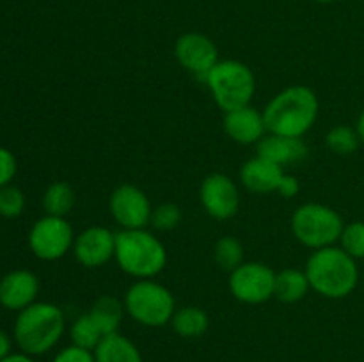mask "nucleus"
Returning a JSON list of instances; mask_svg holds the SVG:
<instances>
[{
    "mask_svg": "<svg viewBox=\"0 0 364 362\" xmlns=\"http://www.w3.org/2000/svg\"><path fill=\"white\" fill-rule=\"evenodd\" d=\"M355 131H358L359 138H361V142L364 144V109L361 110V114H359V119H358V126H355Z\"/></svg>",
    "mask_w": 364,
    "mask_h": 362,
    "instance_id": "nucleus-34",
    "label": "nucleus"
},
{
    "mask_svg": "<svg viewBox=\"0 0 364 362\" xmlns=\"http://www.w3.org/2000/svg\"><path fill=\"white\" fill-rule=\"evenodd\" d=\"M309 280L306 272L295 268H287L283 272L276 273V287H274V297L284 304H295L302 300L309 291Z\"/></svg>",
    "mask_w": 364,
    "mask_h": 362,
    "instance_id": "nucleus-19",
    "label": "nucleus"
},
{
    "mask_svg": "<svg viewBox=\"0 0 364 362\" xmlns=\"http://www.w3.org/2000/svg\"><path fill=\"white\" fill-rule=\"evenodd\" d=\"M11 353V339L4 330H0V361Z\"/></svg>",
    "mask_w": 364,
    "mask_h": 362,
    "instance_id": "nucleus-32",
    "label": "nucleus"
},
{
    "mask_svg": "<svg viewBox=\"0 0 364 362\" xmlns=\"http://www.w3.org/2000/svg\"><path fill=\"white\" fill-rule=\"evenodd\" d=\"M318 117V98L308 85H291L277 92L263 110L267 131L284 137L308 133Z\"/></svg>",
    "mask_w": 364,
    "mask_h": 362,
    "instance_id": "nucleus-1",
    "label": "nucleus"
},
{
    "mask_svg": "<svg viewBox=\"0 0 364 362\" xmlns=\"http://www.w3.org/2000/svg\"><path fill=\"white\" fill-rule=\"evenodd\" d=\"M73 254L85 268H98L116 256V234L102 226H92L75 236Z\"/></svg>",
    "mask_w": 364,
    "mask_h": 362,
    "instance_id": "nucleus-13",
    "label": "nucleus"
},
{
    "mask_svg": "<svg viewBox=\"0 0 364 362\" xmlns=\"http://www.w3.org/2000/svg\"><path fill=\"white\" fill-rule=\"evenodd\" d=\"M205 84L224 112L247 106L256 92V78L251 67L233 59L219 60L206 75Z\"/></svg>",
    "mask_w": 364,
    "mask_h": 362,
    "instance_id": "nucleus-5",
    "label": "nucleus"
},
{
    "mask_svg": "<svg viewBox=\"0 0 364 362\" xmlns=\"http://www.w3.org/2000/svg\"><path fill=\"white\" fill-rule=\"evenodd\" d=\"M71 341H73L75 346L85 348V350L95 351V348L98 346L100 341L103 339L102 330L98 329V325L95 323V319L91 318V314H82L78 316L77 319L73 322L70 330Z\"/></svg>",
    "mask_w": 364,
    "mask_h": 362,
    "instance_id": "nucleus-23",
    "label": "nucleus"
},
{
    "mask_svg": "<svg viewBox=\"0 0 364 362\" xmlns=\"http://www.w3.org/2000/svg\"><path fill=\"white\" fill-rule=\"evenodd\" d=\"M316 2H320V4H331V2H334V0H316Z\"/></svg>",
    "mask_w": 364,
    "mask_h": 362,
    "instance_id": "nucleus-35",
    "label": "nucleus"
},
{
    "mask_svg": "<svg viewBox=\"0 0 364 362\" xmlns=\"http://www.w3.org/2000/svg\"><path fill=\"white\" fill-rule=\"evenodd\" d=\"M52 362H96V361H95V353H92L91 350H85V348L71 344V346L63 348V350L53 357Z\"/></svg>",
    "mask_w": 364,
    "mask_h": 362,
    "instance_id": "nucleus-30",
    "label": "nucleus"
},
{
    "mask_svg": "<svg viewBox=\"0 0 364 362\" xmlns=\"http://www.w3.org/2000/svg\"><path fill=\"white\" fill-rule=\"evenodd\" d=\"M327 148L333 153L341 156L352 155L355 149L361 144V138H359L358 131L350 126H345V124H340V126L331 128L329 133L326 137Z\"/></svg>",
    "mask_w": 364,
    "mask_h": 362,
    "instance_id": "nucleus-25",
    "label": "nucleus"
},
{
    "mask_svg": "<svg viewBox=\"0 0 364 362\" xmlns=\"http://www.w3.org/2000/svg\"><path fill=\"white\" fill-rule=\"evenodd\" d=\"M283 176V167L263 158V156H255V158L247 160L240 169L242 185L255 194L277 192Z\"/></svg>",
    "mask_w": 364,
    "mask_h": 362,
    "instance_id": "nucleus-16",
    "label": "nucleus"
},
{
    "mask_svg": "<svg viewBox=\"0 0 364 362\" xmlns=\"http://www.w3.org/2000/svg\"><path fill=\"white\" fill-rule=\"evenodd\" d=\"M174 55L178 62L191 71L194 77L201 78L205 82L206 75L212 71V67L219 62V52L217 46L208 35L199 34V32H188L178 38L174 45Z\"/></svg>",
    "mask_w": 364,
    "mask_h": 362,
    "instance_id": "nucleus-12",
    "label": "nucleus"
},
{
    "mask_svg": "<svg viewBox=\"0 0 364 362\" xmlns=\"http://www.w3.org/2000/svg\"><path fill=\"white\" fill-rule=\"evenodd\" d=\"M119 268L135 279H153L167 265V251L155 234L144 229H123L116 234Z\"/></svg>",
    "mask_w": 364,
    "mask_h": 362,
    "instance_id": "nucleus-4",
    "label": "nucleus"
},
{
    "mask_svg": "<svg viewBox=\"0 0 364 362\" xmlns=\"http://www.w3.org/2000/svg\"><path fill=\"white\" fill-rule=\"evenodd\" d=\"M89 314L95 319V323L102 330L103 336H109V334H114L119 330L124 314V304H121L117 298L110 297V295H103V297H100L92 304Z\"/></svg>",
    "mask_w": 364,
    "mask_h": 362,
    "instance_id": "nucleus-20",
    "label": "nucleus"
},
{
    "mask_svg": "<svg viewBox=\"0 0 364 362\" xmlns=\"http://www.w3.org/2000/svg\"><path fill=\"white\" fill-rule=\"evenodd\" d=\"M124 311L132 319L144 327H164L171 323L176 312L173 293L151 279H139L124 295Z\"/></svg>",
    "mask_w": 364,
    "mask_h": 362,
    "instance_id": "nucleus-6",
    "label": "nucleus"
},
{
    "mask_svg": "<svg viewBox=\"0 0 364 362\" xmlns=\"http://www.w3.org/2000/svg\"><path fill=\"white\" fill-rule=\"evenodd\" d=\"M171 325L180 337L194 339V337H201L208 330L210 318L201 307L187 305V307H181L174 312Z\"/></svg>",
    "mask_w": 364,
    "mask_h": 362,
    "instance_id": "nucleus-21",
    "label": "nucleus"
},
{
    "mask_svg": "<svg viewBox=\"0 0 364 362\" xmlns=\"http://www.w3.org/2000/svg\"><path fill=\"white\" fill-rule=\"evenodd\" d=\"M0 362H34V358H32L31 355H27L21 351V353H9L6 358H2Z\"/></svg>",
    "mask_w": 364,
    "mask_h": 362,
    "instance_id": "nucleus-33",
    "label": "nucleus"
},
{
    "mask_svg": "<svg viewBox=\"0 0 364 362\" xmlns=\"http://www.w3.org/2000/svg\"><path fill=\"white\" fill-rule=\"evenodd\" d=\"M25 208V195L20 188L7 187L0 188V215L6 219H14V216L21 215Z\"/></svg>",
    "mask_w": 364,
    "mask_h": 362,
    "instance_id": "nucleus-27",
    "label": "nucleus"
},
{
    "mask_svg": "<svg viewBox=\"0 0 364 362\" xmlns=\"http://www.w3.org/2000/svg\"><path fill=\"white\" fill-rule=\"evenodd\" d=\"M75 234L64 216L46 215L32 226L28 247L43 261H57L73 248Z\"/></svg>",
    "mask_w": 364,
    "mask_h": 362,
    "instance_id": "nucleus-8",
    "label": "nucleus"
},
{
    "mask_svg": "<svg viewBox=\"0 0 364 362\" xmlns=\"http://www.w3.org/2000/svg\"><path fill=\"white\" fill-rule=\"evenodd\" d=\"M340 243L341 248L355 261L364 259V222L355 220V222L347 224L340 236Z\"/></svg>",
    "mask_w": 364,
    "mask_h": 362,
    "instance_id": "nucleus-26",
    "label": "nucleus"
},
{
    "mask_svg": "<svg viewBox=\"0 0 364 362\" xmlns=\"http://www.w3.org/2000/svg\"><path fill=\"white\" fill-rule=\"evenodd\" d=\"M224 130L231 141L238 144H258L265 137L267 124L263 119V112H258L251 105L226 112L224 117Z\"/></svg>",
    "mask_w": 364,
    "mask_h": 362,
    "instance_id": "nucleus-15",
    "label": "nucleus"
},
{
    "mask_svg": "<svg viewBox=\"0 0 364 362\" xmlns=\"http://www.w3.org/2000/svg\"><path fill=\"white\" fill-rule=\"evenodd\" d=\"M18 163L13 153L6 148H0V188L7 187L16 176Z\"/></svg>",
    "mask_w": 364,
    "mask_h": 362,
    "instance_id": "nucleus-29",
    "label": "nucleus"
},
{
    "mask_svg": "<svg viewBox=\"0 0 364 362\" xmlns=\"http://www.w3.org/2000/svg\"><path fill=\"white\" fill-rule=\"evenodd\" d=\"M199 197L205 212L217 220H228L240 209V192L226 174H210L203 180Z\"/></svg>",
    "mask_w": 364,
    "mask_h": 362,
    "instance_id": "nucleus-11",
    "label": "nucleus"
},
{
    "mask_svg": "<svg viewBox=\"0 0 364 362\" xmlns=\"http://www.w3.org/2000/svg\"><path fill=\"white\" fill-rule=\"evenodd\" d=\"M276 272L265 263H242L230 273V290L244 304H263L274 297Z\"/></svg>",
    "mask_w": 364,
    "mask_h": 362,
    "instance_id": "nucleus-9",
    "label": "nucleus"
},
{
    "mask_svg": "<svg viewBox=\"0 0 364 362\" xmlns=\"http://www.w3.org/2000/svg\"><path fill=\"white\" fill-rule=\"evenodd\" d=\"M181 222V209L173 202L156 206L151 213V224L159 231H171Z\"/></svg>",
    "mask_w": 364,
    "mask_h": 362,
    "instance_id": "nucleus-28",
    "label": "nucleus"
},
{
    "mask_svg": "<svg viewBox=\"0 0 364 362\" xmlns=\"http://www.w3.org/2000/svg\"><path fill=\"white\" fill-rule=\"evenodd\" d=\"M343 227L345 224L340 213L320 202H306L291 215L294 236L313 251L331 247L340 241Z\"/></svg>",
    "mask_w": 364,
    "mask_h": 362,
    "instance_id": "nucleus-7",
    "label": "nucleus"
},
{
    "mask_svg": "<svg viewBox=\"0 0 364 362\" xmlns=\"http://www.w3.org/2000/svg\"><path fill=\"white\" fill-rule=\"evenodd\" d=\"M306 275L313 291L326 298H345L359 283L358 263L341 247L318 248L306 263Z\"/></svg>",
    "mask_w": 364,
    "mask_h": 362,
    "instance_id": "nucleus-2",
    "label": "nucleus"
},
{
    "mask_svg": "<svg viewBox=\"0 0 364 362\" xmlns=\"http://www.w3.org/2000/svg\"><path fill=\"white\" fill-rule=\"evenodd\" d=\"M109 208L123 229H144L151 222V202L135 185H119L110 195Z\"/></svg>",
    "mask_w": 364,
    "mask_h": 362,
    "instance_id": "nucleus-10",
    "label": "nucleus"
},
{
    "mask_svg": "<svg viewBox=\"0 0 364 362\" xmlns=\"http://www.w3.org/2000/svg\"><path fill=\"white\" fill-rule=\"evenodd\" d=\"M39 280L28 270H13L0 280V305L9 311H23L36 302Z\"/></svg>",
    "mask_w": 364,
    "mask_h": 362,
    "instance_id": "nucleus-14",
    "label": "nucleus"
},
{
    "mask_svg": "<svg viewBox=\"0 0 364 362\" xmlns=\"http://www.w3.org/2000/svg\"><path fill=\"white\" fill-rule=\"evenodd\" d=\"M258 156L283 167L304 160L308 156V146L299 137L269 133L258 142Z\"/></svg>",
    "mask_w": 364,
    "mask_h": 362,
    "instance_id": "nucleus-17",
    "label": "nucleus"
},
{
    "mask_svg": "<svg viewBox=\"0 0 364 362\" xmlns=\"http://www.w3.org/2000/svg\"><path fill=\"white\" fill-rule=\"evenodd\" d=\"M299 180L295 176H290V174H284L283 180H281L279 188H277V194H281L283 197H294L299 192Z\"/></svg>",
    "mask_w": 364,
    "mask_h": 362,
    "instance_id": "nucleus-31",
    "label": "nucleus"
},
{
    "mask_svg": "<svg viewBox=\"0 0 364 362\" xmlns=\"http://www.w3.org/2000/svg\"><path fill=\"white\" fill-rule=\"evenodd\" d=\"M66 329L64 312L50 302H34L18 312L13 336L23 353L36 357L52 350Z\"/></svg>",
    "mask_w": 364,
    "mask_h": 362,
    "instance_id": "nucleus-3",
    "label": "nucleus"
},
{
    "mask_svg": "<svg viewBox=\"0 0 364 362\" xmlns=\"http://www.w3.org/2000/svg\"><path fill=\"white\" fill-rule=\"evenodd\" d=\"M213 256H215V261L220 270L231 273L244 263V247L237 238L223 236L215 243Z\"/></svg>",
    "mask_w": 364,
    "mask_h": 362,
    "instance_id": "nucleus-24",
    "label": "nucleus"
},
{
    "mask_svg": "<svg viewBox=\"0 0 364 362\" xmlns=\"http://www.w3.org/2000/svg\"><path fill=\"white\" fill-rule=\"evenodd\" d=\"M92 353L96 362H144L141 350L119 332L103 337Z\"/></svg>",
    "mask_w": 364,
    "mask_h": 362,
    "instance_id": "nucleus-18",
    "label": "nucleus"
},
{
    "mask_svg": "<svg viewBox=\"0 0 364 362\" xmlns=\"http://www.w3.org/2000/svg\"><path fill=\"white\" fill-rule=\"evenodd\" d=\"M43 206L46 215L66 216L75 206V192L66 181H55L46 188L43 195Z\"/></svg>",
    "mask_w": 364,
    "mask_h": 362,
    "instance_id": "nucleus-22",
    "label": "nucleus"
}]
</instances>
